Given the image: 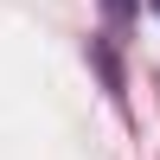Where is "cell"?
Here are the masks:
<instances>
[{
    "label": "cell",
    "mask_w": 160,
    "mask_h": 160,
    "mask_svg": "<svg viewBox=\"0 0 160 160\" xmlns=\"http://www.w3.org/2000/svg\"><path fill=\"white\" fill-rule=\"evenodd\" d=\"M102 13H109V26H115V32H122V26L135 19V0H102Z\"/></svg>",
    "instance_id": "obj_1"
},
{
    "label": "cell",
    "mask_w": 160,
    "mask_h": 160,
    "mask_svg": "<svg viewBox=\"0 0 160 160\" xmlns=\"http://www.w3.org/2000/svg\"><path fill=\"white\" fill-rule=\"evenodd\" d=\"M154 7H160V0H154Z\"/></svg>",
    "instance_id": "obj_2"
}]
</instances>
